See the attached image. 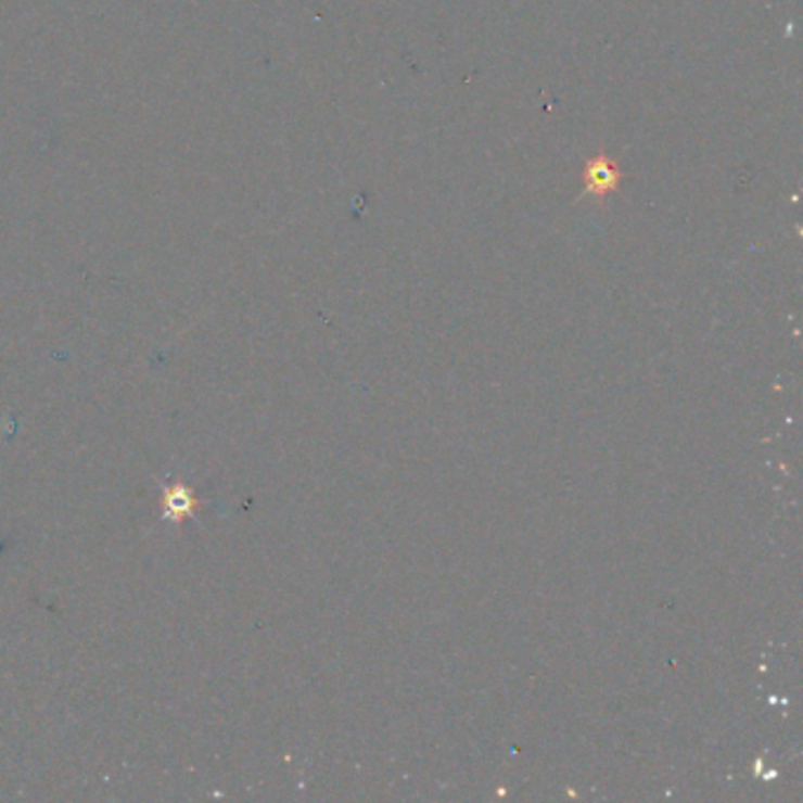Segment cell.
Instances as JSON below:
<instances>
[{
	"mask_svg": "<svg viewBox=\"0 0 803 803\" xmlns=\"http://www.w3.org/2000/svg\"><path fill=\"white\" fill-rule=\"evenodd\" d=\"M620 182H622V173L613 158H608L606 154H597L587 161V168H585L587 196L603 201L606 196H611L613 191L620 189Z\"/></svg>",
	"mask_w": 803,
	"mask_h": 803,
	"instance_id": "cell-1",
	"label": "cell"
},
{
	"mask_svg": "<svg viewBox=\"0 0 803 803\" xmlns=\"http://www.w3.org/2000/svg\"><path fill=\"white\" fill-rule=\"evenodd\" d=\"M179 493H182V488L168 490V500H165V505L170 507V511H189L193 507L191 495L184 490V497H179Z\"/></svg>",
	"mask_w": 803,
	"mask_h": 803,
	"instance_id": "cell-2",
	"label": "cell"
}]
</instances>
